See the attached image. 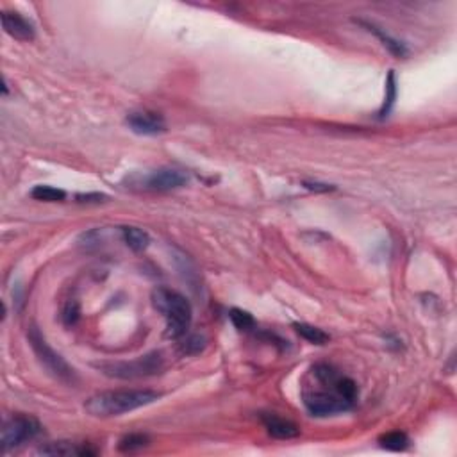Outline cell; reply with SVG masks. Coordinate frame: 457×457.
Returning a JSON list of instances; mask_svg holds the SVG:
<instances>
[{
  "mask_svg": "<svg viewBox=\"0 0 457 457\" xmlns=\"http://www.w3.org/2000/svg\"><path fill=\"white\" fill-rule=\"evenodd\" d=\"M149 436L145 434H129L123 436L118 443V448L122 452H136V450H142L149 445Z\"/></svg>",
  "mask_w": 457,
  "mask_h": 457,
  "instance_id": "obj_17",
  "label": "cell"
},
{
  "mask_svg": "<svg viewBox=\"0 0 457 457\" xmlns=\"http://www.w3.org/2000/svg\"><path fill=\"white\" fill-rule=\"evenodd\" d=\"M40 456L50 457H91L97 456V450L94 446L86 445V443H74V441H52L47 445H41L38 448Z\"/></svg>",
  "mask_w": 457,
  "mask_h": 457,
  "instance_id": "obj_9",
  "label": "cell"
},
{
  "mask_svg": "<svg viewBox=\"0 0 457 457\" xmlns=\"http://www.w3.org/2000/svg\"><path fill=\"white\" fill-rule=\"evenodd\" d=\"M380 446L386 450H393V452H400V450H405L409 446V438L400 431L388 432V434L380 436L379 439Z\"/></svg>",
  "mask_w": 457,
  "mask_h": 457,
  "instance_id": "obj_15",
  "label": "cell"
},
{
  "mask_svg": "<svg viewBox=\"0 0 457 457\" xmlns=\"http://www.w3.org/2000/svg\"><path fill=\"white\" fill-rule=\"evenodd\" d=\"M63 318H64V324H68V325H74L75 322H77V318H79L77 302H68L67 308H64Z\"/></svg>",
  "mask_w": 457,
  "mask_h": 457,
  "instance_id": "obj_21",
  "label": "cell"
},
{
  "mask_svg": "<svg viewBox=\"0 0 457 457\" xmlns=\"http://www.w3.org/2000/svg\"><path fill=\"white\" fill-rule=\"evenodd\" d=\"M263 424L268 434L277 439H293L300 434V429L293 422L277 417V414H263Z\"/></svg>",
  "mask_w": 457,
  "mask_h": 457,
  "instance_id": "obj_11",
  "label": "cell"
},
{
  "mask_svg": "<svg viewBox=\"0 0 457 457\" xmlns=\"http://www.w3.org/2000/svg\"><path fill=\"white\" fill-rule=\"evenodd\" d=\"M204 349V338L201 336H190L186 342L182 343V352L184 354H197Z\"/></svg>",
  "mask_w": 457,
  "mask_h": 457,
  "instance_id": "obj_20",
  "label": "cell"
},
{
  "mask_svg": "<svg viewBox=\"0 0 457 457\" xmlns=\"http://www.w3.org/2000/svg\"><path fill=\"white\" fill-rule=\"evenodd\" d=\"M159 393L152 390H116L104 391L88 398L84 409L95 418H111L130 413L140 407L154 404Z\"/></svg>",
  "mask_w": 457,
  "mask_h": 457,
  "instance_id": "obj_2",
  "label": "cell"
},
{
  "mask_svg": "<svg viewBox=\"0 0 457 457\" xmlns=\"http://www.w3.org/2000/svg\"><path fill=\"white\" fill-rule=\"evenodd\" d=\"M327 390H305L302 402L312 417H332L349 411L357 398V386L352 379L339 373L331 383H318Z\"/></svg>",
  "mask_w": 457,
  "mask_h": 457,
  "instance_id": "obj_1",
  "label": "cell"
},
{
  "mask_svg": "<svg viewBox=\"0 0 457 457\" xmlns=\"http://www.w3.org/2000/svg\"><path fill=\"white\" fill-rule=\"evenodd\" d=\"M395 98H397V81H395L393 72H390L386 81V98H384V106L380 108V118L388 116V113H390L391 108H393Z\"/></svg>",
  "mask_w": 457,
  "mask_h": 457,
  "instance_id": "obj_18",
  "label": "cell"
},
{
  "mask_svg": "<svg viewBox=\"0 0 457 457\" xmlns=\"http://www.w3.org/2000/svg\"><path fill=\"white\" fill-rule=\"evenodd\" d=\"M356 22L359 23V26H363L364 29L368 30V33L376 34V36L379 38L380 41H383L384 47H386V49L390 50V52L393 54L395 57H405L409 54V50H407V47H405V43H402V41H398L397 38H393V36H390L388 33H384V30L380 29V27H377L376 23L366 22V20H356Z\"/></svg>",
  "mask_w": 457,
  "mask_h": 457,
  "instance_id": "obj_12",
  "label": "cell"
},
{
  "mask_svg": "<svg viewBox=\"0 0 457 457\" xmlns=\"http://www.w3.org/2000/svg\"><path fill=\"white\" fill-rule=\"evenodd\" d=\"M2 27L11 38L18 41H30L34 40V27L27 18H23L20 13L4 11L2 13Z\"/></svg>",
  "mask_w": 457,
  "mask_h": 457,
  "instance_id": "obj_10",
  "label": "cell"
},
{
  "mask_svg": "<svg viewBox=\"0 0 457 457\" xmlns=\"http://www.w3.org/2000/svg\"><path fill=\"white\" fill-rule=\"evenodd\" d=\"M41 432V425L36 418L29 414H15L8 418L2 425V436H0V445L4 452L13 448H18L23 443L30 441Z\"/></svg>",
  "mask_w": 457,
  "mask_h": 457,
  "instance_id": "obj_6",
  "label": "cell"
},
{
  "mask_svg": "<svg viewBox=\"0 0 457 457\" xmlns=\"http://www.w3.org/2000/svg\"><path fill=\"white\" fill-rule=\"evenodd\" d=\"M152 304L167 320V336L179 339L186 336L191 324V305L177 291L170 288H156L152 291Z\"/></svg>",
  "mask_w": 457,
  "mask_h": 457,
  "instance_id": "obj_3",
  "label": "cell"
},
{
  "mask_svg": "<svg viewBox=\"0 0 457 457\" xmlns=\"http://www.w3.org/2000/svg\"><path fill=\"white\" fill-rule=\"evenodd\" d=\"M293 327H295V331H297L298 334L305 339V342L312 343V345H325V343H329V339H331V336H329L327 332H324L322 329L315 327V325L295 324Z\"/></svg>",
  "mask_w": 457,
  "mask_h": 457,
  "instance_id": "obj_14",
  "label": "cell"
},
{
  "mask_svg": "<svg viewBox=\"0 0 457 457\" xmlns=\"http://www.w3.org/2000/svg\"><path fill=\"white\" fill-rule=\"evenodd\" d=\"M188 175L175 168H159L143 179V188L150 191H174L186 186Z\"/></svg>",
  "mask_w": 457,
  "mask_h": 457,
  "instance_id": "obj_7",
  "label": "cell"
},
{
  "mask_svg": "<svg viewBox=\"0 0 457 457\" xmlns=\"http://www.w3.org/2000/svg\"><path fill=\"white\" fill-rule=\"evenodd\" d=\"M106 195H101V193H88V195H77V201L79 202H104L106 201Z\"/></svg>",
  "mask_w": 457,
  "mask_h": 457,
  "instance_id": "obj_22",
  "label": "cell"
},
{
  "mask_svg": "<svg viewBox=\"0 0 457 457\" xmlns=\"http://www.w3.org/2000/svg\"><path fill=\"white\" fill-rule=\"evenodd\" d=\"M27 336H29L30 346H33L34 354L38 356V361L43 364L45 370H47L50 376L56 377V379L63 380V383H74V368H70V364H68L49 343L45 342V338L40 334V331H38L36 327H30Z\"/></svg>",
  "mask_w": 457,
  "mask_h": 457,
  "instance_id": "obj_5",
  "label": "cell"
},
{
  "mask_svg": "<svg viewBox=\"0 0 457 457\" xmlns=\"http://www.w3.org/2000/svg\"><path fill=\"white\" fill-rule=\"evenodd\" d=\"M229 316H231V322L235 324V327L238 329V331H250V329L256 325L252 315L243 311V309H232Z\"/></svg>",
  "mask_w": 457,
  "mask_h": 457,
  "instance_id": "obj_19",
  "label": "cell"
},
{
  "mask_svg": "<svg viewBox=\"0 0 457 457\" xmlns=\"http://www.w3.org/2000/svg\"><path fill=\"white\" fill-rule=\"evenodd\" d=\"M163 356L159 352H152L149 356L132 361H116V363L101 364L98 368L106 376L115 377V379H142V377L156 376L163 368Z\"/></svg>",
  "mask_w": 457,
  "mask_h": 457,
  "instance_id": "obj_4",
  "label": "cell"
},
{
  "mask_svg": "<svg viewBox=\"0 0 457 457\" xmlns=\"http://www.w3.org/2000/svg\"><path fill=\"white\" fill-rule=\"evenodd\" d=\"M127 127L140 136H157L167 130V122L159 113L134 111L127 116Z\"/></svg>",
  "mask_w": 457,
  "mask_h": 457,
  "instance_id": "obj_8",
  "label": "cell"
},
{
  "mask_svg": "<svg viewBox=\"0 0 457 457\" xmlns=\"http://www.w3.org/2000/svg\"><path fill=\"white\" fill-rule=\"evenodd\" d=\"M304 186L312 191H331L332 188L329 184H318V182H304Z\"/></svg>",
  "mask_w": 457,
  "mask_h": 457,
  "instance_id": "obj_23",
  "label": "cell"
},
{
  "mask_svg": "<svg viewBox=\"0 0 457 457\" xmlns=\"http://www.w3.org/2000/svg\"><path fill=\"white\" fill-rule=\"evenodd\" d=\"M30 197L41 202H63L67 198V193L63 190H57L54 186H36L30 191Z\"/></svg>",
  "mask_w": 457,
  "mask_h": 457,
  "instance_id": "obj_16",
  "label": "cell"
},
{
  "mask_svg": "<svg viewBox=\"0 0 457 457\" xmlns=\"http://www.w3.org/2000/svg\"><path fill=\"white\" fill-rule=\"evenodd\" d=\"M122 238L123 243L134 252H143L150 243L149 232L140 229V227H122Z\"/></svg>",
  "mask_w": 457,
  "mask_h": 457,
  "instance_id": "obj_13",
  "label": "cell"
}]
</instances>
